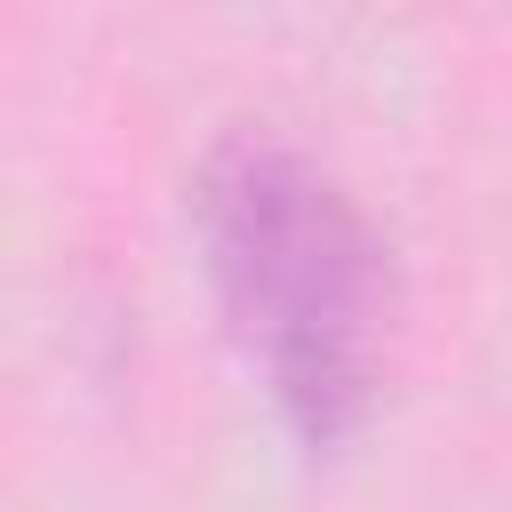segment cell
<instances>
[{
  "mask_svg": "<svg viewBox=\"0 0 512 512\" xmlns=\"http://www.w3.org/2000/svg\"><path fill=\"white\" fill-rule=\"evenodd\" d=\"M208 296L304 456H336L384 384L392 264L360 200L272 136H232L192 184Z\"/></svg>",
  "mask_w": 512,
  "mask_h": 512,
  "instance_id": "1",
  "label": "cell"
}]
</instances>
